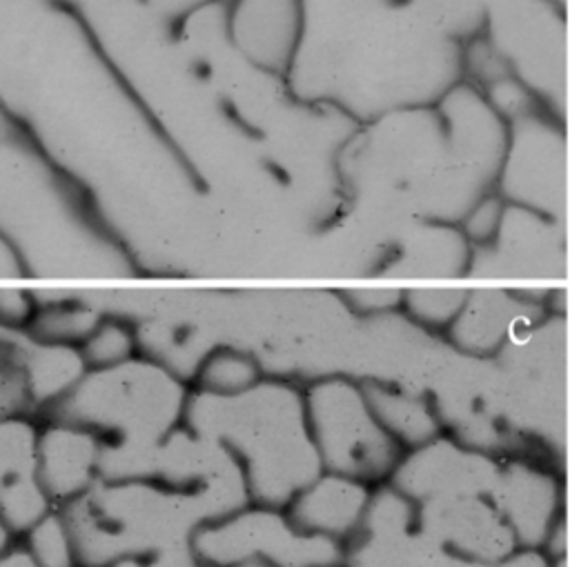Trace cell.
<instances>
[{
  "instance_id": "obj_1",
  "label": "cell",
  "mask_w": 570,
  "mask_h": 567,
  "mask_svg": "<svg viewBox=\"0 0 570 567\" xmlns=\"http://www.w3.org/2000/svg\"><path fill=\"white\" fill-rule=\"evenodd\" d=\"M508 122L468 80L432 105L358 125L347 182L383 225H459L497 187Z\"/></svg>"
},
{
  "instance_id": "obj_2",
  "label": "cell",
  "mask_w": 570,
  "mask_h": 567,
  "mask_svg": "<svg viewBox=\"0 0 570 567\" xmlns=\"http://www.w3.org/2000/svg\"><path fill=\"white\" fill-rule=\"evenodd\" d=\"M332 105L352 122L432 105L463 80V42L410 0H332Z\"/></svg>"
},
{
  "instance_id": "obj_3",
  "label": "cell",
  "mask_w": 570,
  "mask_h": 567,
  "mask_svg": "<svg viewBox=\"0 0 570 567\" xmlns=\"http://www.w3.org/2000/svg\"><path fill=\"white\" fill-rule=\"evenodd\" d=\"M185 425L238 462L252 503L285 507L323 471L305 414L303 385L267 376L236 398L191 394Z\"/></svg>"
},
{
  "instance_id": "obj_4",
  "label": "cell",
  "mask_w": 570,
  "mask_h": 567,
  "mask_svg": "<svg viewBox=\"0 0 570 567\" xmlns=\"http://www.w3.org/2000/svg\"><path fill=\"white\" fill-rule=\"evenodd\" d=\"M73 534L80 567H105L118 556H154L189 543L220 509L198 494L147 476L102 478L60 507Z\"/></svg>"
},
{
  "instance_id": "obj_5",
  "label": "cell",
  "mask_w": 570,
  "mask_h": 567,
  "mask_svg": "<svg viewBox=\"0 0 570 567\" xmlns=\"http://www.w3.org/2000/svg\"><path fill=\"white\" fill-rule=\"evenodd\" d=\"M191 389L187 378L140 354L107 371H87L80 382L36 418L82 425L111 454H145L185 425Z\"/></svg>"
},
{
  "instance_id": "obj_6",
  "label": "cell",
  "mask_w": 570,
  "mask_h": 567,
  "mask_svg": "<svg viewBox=\"0 0 570 567\" xmlns=\"http://www.w3.org/2000/svg\"><path fill=\"white\" fill-rule=\"evenodd\" d=\"M490 360L501 409L514 434L537 458L566 471L570 334L559 305Z\"/></svg>"
},
{
  "instance_id": "obj_7",
  "label": "cell",
  "mask_w": 570,
  "mask_h": 567,
  "mask_svg": "<svg viewBox=\"0 0 570 567\" xmlns=\"http://www.w3.org/2000/svg\"><path fill=\"white\" fill-rule=\"evenodd\" d=\"M303 394L321 467L372 487L387 483L403 447L376 418L363 382L350 374H321L303 385Z\"/></svg>"
},
{
  "instance_id": "obj_8",
  "label": "cell",
  "mask_w": 570,
  "mask_h": 567,
  "mask_svg": "<svg viewBox=\"0 0 570 567\" xmlns=\"http://www.w3.org/2000/svg\"><path fill=\"white\" fill-rule=\"evenodd\" d=\"M548 111L570 120V20L557 0H492L479 31Z\"/></svg>"
},
{
  "instance_id": "obj_9",
  "label": "cell",
  "mask_w": 570,
  "mask_h": 567,
  "mask_svg": "<svg viewBox=\"0 0 570 567\" xmlns=\"http://www.w3.org/2000/svg\"><path fill=\"white\" fill-rule=\"evenodd\" d=\"M209 567L263 563L267 567H321L345 560V547L301 531L283 507L247 503L205 523L191 538Z\"/></svg>"
},
{
  "instance_id": "obj_10",
  "label": "cell",
  "mask_w": 570,
  "mask_h": 567,
  "mask_svg": "<svg viewBox=\"0 0 570 567\" xmlns=\"http://www.w3.org/2000/svg\"><path fill=\"white\" fill-rule=\"evenodd\" d=\"M494 191L510 205L568 222L570 120L546 107L508 120V145Z\"/></svg>"
},
{
  "instance_id": "obj_11",
  "label": "cell",
  "mask_w": 570,
  "mask_h": 567,
  "mask_svg": "<svg viewBox=\"0 0 570 567\" xmlns=\"http://www.w3.org/2000/svg\"><path fill=\"white\" fill-rule=\"evenodd\" d=\"M428 394L434 400L443 434L494 458L532 456L503 416L490 358L452 347Z\"/></svg>"
},
{
  "instance_id": "obj_12",
  "label": "cell",
  "mask_w": 570,
  "mask_h": 567,
  "mask_svg": "<svg viewBox=\"0 0 570 567\" xmlns=\"http://www.w3.org/2000/svg\"><path fill=\"white\" fill-rule=\"evenodd\" d=\"M570 278V225L505 202L497 233L472 247L465 280L541 282Z\"/></svg>"
},
{
  "instance_id": "obj_13",
  "label": "cell",
  "mask_w": 570,
  "mask_h": 567,
  "mask_svg": "<svg viewBox=\"0 0 570 567\" xmlns=\"http://www.w3.org/2000/svg\"><path fill=\"white\" fill-rule=\"evenodd\" d=\"M570 483L566 471L532 456L499 458L488 491L519 547L543 549L563 525Z\"/></svg>"
},
{
  "instance_id": "obj_14",
  "label": "cell",
  "mask_w": 570,
  "mask_h": 567,
  "mask_svg": "<svg viewBox=\"0 0 570 567\" xmlns=\"http://www.w3.org/2000/svg\"><path fill=\"white\" fill-rule=\"evenodd\" d=\"M345 567H441L443 554L419 529L416 505L376 485L363 525L345 545Z\"/></svg>"
},
{
  "instance_id": "obj_15",
  "label": "cell",
  "mask_w": 570,
  "mask_h": 567,
  "mask_svg": "<svg viewBox=\"0 0 570 567\" xmlns=\"http://www.w3.org/2000/svg\"><path fill=\"white\" fill-rule=\"evenodd\" d=\"M497 465L499 458L439 434L425 445L403 451L387 483L419 507L441 498L488 494Z\"/></svg>"
},
{
  "instance_id": "obj_16",
  "label": "cell",
  "mask_w": 570,
  "mask_h": 567,
  "mask_svg": "<svg viewBox=\"0 0 570 567\" xmlns=\"http://www.w3.org/2000/svg\"><path fill=\"white\" fill-rule=\"evenodd\" d=\"M546 294H550V289L470 287L465 305L443 336L461 354L492 358L554 307V291L550 300L541 298Z\"/></svg>"
},
{
  "instance_id": "obj_17",
  "label": "cell",
  "mask_w": 570,
  "mask_h": 567,
  "mask_svg": "<svg viewBox=\"0 0 570 567\" xmlns=\"http://www.w3.org/2000/svg\"><path fill=\"white\" fill-rule=\"evenodd\" d=\"M416 516L423 536L450 558L497 560L519 547L488 494L423 503Z\"/></svg>"
},
{
  "instance_id": "obj_18",
  "label": "cell",
  "mask_w": 570,
  "mask_h": 567,
  "mask_svg": "<svg viewBox=\"0 0 570 567\" xmlns=\"http://www.w3.org/2000/svg\"><path fill=\"white\" fill-rule=\"evenodd\" d=\"M234 47L258 69H294L307 24V0H223Z\"/></svg>"
},
{
  "instance_id": "obj_19",
  "label": "cell",
  "mask_w": 570,
  "mask_h": 567,
  "mask_svg": "<svg viewBox=\"0 0 570 567\" xmlns=\"http://www.w3.org/2000/svg\"><path fill=\"white\" fill-rule=\"evenodd\" d=\"M38 431L33 414H0V520L16 538L53 509L38 478Z\"/></svg>"
},
{
  "instance_id": "obj_20",
  "label": "cell",
  "mask_w": 570,
  "mask_h": 567,
  "mask_svg": "<svg viewBox=\"0 0 570 567\" xmlns=\"http://www.w3.org/2000/svg\"><path fill=\"white\" fill-rule=\"evenodd\" d=\"M38 420V478L53 507H65L102 480L105 442L82 425Z\"/></svg>"
},
{
  "instance_id": "obj_21",
  "label": "cell",
  "mask_w": 570,
  "mask_h": 567,
  "mask_svg": "<svg viewBox=\"0 0 570 567\" xmlns=\"http://www.w3.org/2000/svg\"><path fill=\"white\" fill-rule=\"evenodd\" d=\"M472 247L459 225L410 222L399 227L381 267L394 280H465Z\"/></svg>"
},
{
  "instance_id": "obj_22",
  "label": "cell",
  "mask_w": 570,
  "mask_h": 567,
  "mask_svg": "<svg viewBox=\"0 0 570 567\" xmlns=\"http://www.w3.org/2000/svg\"><path fill=\"white\" fill-rule=\"evenodd\" d=\"M372 491L367 483L323 469L283 509L301 531L345 547L363 525Z\"/></svg>"
},
{
  "instance_id": "obj_23",
  "label": "cell",
  "mask_w": 570,
  "mask_h": 567,
  "mask_svg": "<svg viewBox=\"0 0 570 567\" xmlns=\"http://www.w3.org/2000/svg\"><path fill=\"white\" fill-rule=\"evenodd\" d=\"M370 405L385 431L403 447V451L425 445L443 434L434 400L428 391L394 382L361 380Z\"/></svg>"
},
{
  "instance_id": "obj_24",
  "label": "cell",
  "mask_w": 570,
  "mask_h": 567,
  "mask_svg": "<svg viewBox=\"0 0 570 567\" xmlns=\"http://www.w3.org/2000/svg\"><path fill=\"white\" fill-rule=\"evenodd\" d=\"M267 378L261 360L238 347H214L209 349L187 376L191 394L207 398H236Z\"/></svg>"
},
{
  "instance_id": "obj_25",
  "label": "cell",
  "mask_w": 570,
  "mask_h": 567,
  "mask_svg": "<svg viewBox=\"0 0 570 567\" xmlns=\"http://www.w3.org/2000/svg\"><path fill=\"white\" fill-rule=\"evenodd\" d=\"M100 318L102 314L82 300H47L38 302L24 334L40 345L78 349Z\"/></svg>"
},
{
  "instance_id": "obj_26",
  "label": "cell",
  "mask_w": 570,
  "mask_h": 567,
  "mask_svg": "<svg viewBox=\"0 0 570 567\" xmlns=\"http://www.w3.org/2000/svg\"><path fill=\"white\" fill-rule=\"evenodd\" d=\"M87 371H107L131 362L142 354L134 322L118 316H102L78 347Z\"/></svg>"
},
{
  "instance_id": "obj_27",
  "label": "cell",
  "mask_w": 570,
  "mask_h": 567,
  "mask_svg": "<svg viewBox=\"0 0 570 567\" xmlns=\"http://www.w3.org/2000/svg\"><path fill=\"white\" fill-rule=\"evenodd\" d=\"M18 540L36 567H80L73 534L60 507L47 511Z\"/></svg>"
},
{
  "instance_id": "obj_28",
  "label": "cell",
  "mask_w": 570,
  "mask_h": 567,
  "mask_svg": "<svg viewBox=\"0 0 570 567\" xmlns=\"http://www.w3.org/2000/svg\"><path fill=\"white\" fill-rule=\"evenodd\" d=\"M470 287H436V285H412L403 287L401 311L416 325L445 334L452 320L465 305Z\"/></svg>"
},
{
  "instance_id": "obj_29",
  "label": "cell",
  "mask_w": 570,
  "mask_h": 567,
  "mask_svg": "<svg viewBox=\"0 0 570 567\" xmlns=\"http://www.w3.org/2000/svg\"><path fill=\"white\" fill-rule=\"evenodd\" d=\"M430 22L465 42L483 27L492 0H410Z\"/></svg>"
},
{
  "instance_id": "obj_30",
  "label": "cell",
  "mask_w": 570,
  "mask_h": 567,
  "mask_svg": "<svg viewBox=\"0 0 570 567\" xmlns=\"http://www.w3.org/2000/svg\"><path fill=\"white\" fill-rule=\"evenodd\" d=\"M33 291L22 287H0V329L24 331L36 307Z\"/></svg>"
},
{
  "instance_id": "obj_31",
  "label": "cell",
  "mask_w": 570,
  "mask_h": 567,
  "mask_svg": "<svg viewBox=\"0 0 570 567\" xmlns=\"http://www.w3.org/2000/svg\"><path fill=\"white\" fill-rule=\"evenodd\" d=\"M441 567H552V556L543 549L517 547L497 560H459L443 556Z\"/></svg>"
},
{
  "instance_id": "obj_32",
  "label": "cell",
  "mask_w": 570,
  "mask_h": 567,
  "mask_svg": "<svg viewBox=\"0 0 570 567\" xmlns=\"http://www.w3.org/2000/svg\"><path fill=\"white\" fill-rule=\"evenodd\" d=\"M27 273V260L16 242L0 229V278H22Z\"/></svg>"
},
{
  "instance_id": "obj_33",
  "label": "cell",
  "mask_w": 570,
  "mask_h": 567,
  "mask_svg": "<svg viewBox=\"0 0 570 567\" xmlns=\"http://www.w3.org/2000/svg\"><path fill=\"white\" fill-rule=\"evenodd\" d=\"M145 2L167 18H183V16H189L198 9H203L205 4H209L214 0H145Z\"/></svg>"
},
{
  "instance_id": "obj_34",
  "label": "cell",
  "mask_w": 570,
  "mask_h": 567,
  "mask_svg": "<svg viewBox=\"0 0 570 567\" xmlns=\"http://www.w3.org/2000/svg\"><path fill=\"white\" fill-rule=\"evenodd\" d=\"M0 567H36V563L31 560V556L27 554V549L20 545V540L16 538L2 554H0Z\"/></svg>"
},
{
  "instance_id": "obj_35",
  "label": "cell",
  "mask_w": 570,
  "mask_h": 567,
  "mask_svg": "<svg viewBox=\"0 0 570 567\" xmlns=\"http://www.w3.org/2000/svg\"><path fill=\"white\" fill-rule=\"evenodd\" d=\"M105 567H147V556H136V554L118 556L111 563H107Z\"/></svg>"
},
{
  "instance_id": "obj_36",
  "label": "cell",
  "mask_w": 570,
  "mask_h": 567,
  "mask_svg": "<svg viewBox=\"0 0 570 567\" xmlns=\"http://www.w3.org/2000/svg\"><path fill=\"white\" fill-rule=\"evenodd\" d=\"M561 296H563V300H561V311H563V316H566V322H568V334H570V289H566V291H561Z\"/></svg>"
},
{
  "instance_id": "obj_37",
  "label": "cell",
  "mask_w": 570,
  "mask_h": 567,
  "mask_svg": "<svg viewBox=\"0 0 570 567\" xmlns=\"http://www.w3.org/2000/svg\"><path fill=\"white\" fill-rule=\"evenodd\" d=\"M566 554L570 560V491H568V505H566Z\"/></svg>"
},
{
  "instance_id": "obj_38",
  "label": "cell",
  "mask_w": 570,
  "mask_h": 567,
  "mask_svg": "<svg viewBox=\"0 0 570 567\" xmlns=\"http://www.w3.org/2000/svg\"><path fill=\"white\" fill-rule=\"evenodd\" d=\"M566 478L570 483V427H568V445H566Z\"/></svg>"
},
{
  "instance_id": "obj_39",
  "label": "cell",
  "mask_w": 570,
  "mask_h": 567,
  "mask_svg": "<svg viewBox=\"0 0 570 567\" xmlns=\"http://www.w3.org/2000/svg\"><path fill=\"white\" fill-rule=\"evenodd\" d=\"M236 567H267L263 563H245V565H236Z\"/></svg>"
},
{
  "instance_id": "obj_40",
  "label": "cell",
  "mask_w": 570,
  "mask_h": 567,
  "mask_svg": "<svg viewBox=\"0 0 570 567\" xmlns=\"http://www.w3.org/2000/svg\"><path fill=\"white\" fill-rule=\"evenodd\" d=\"M321 567H345V563H334V565H321Z\"/></svg>"
}]
</instances>
